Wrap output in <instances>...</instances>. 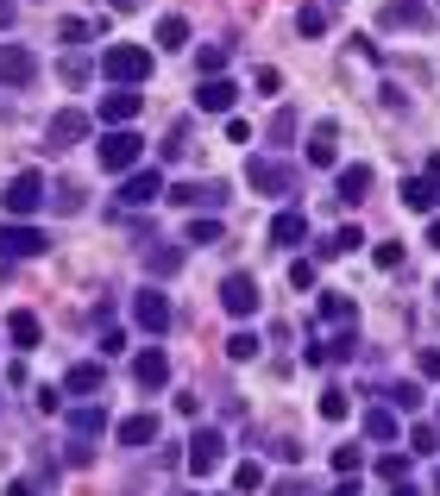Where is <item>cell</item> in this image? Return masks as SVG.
<instances>
[{"instance_id":"obj_52","label":"cell","mask_w":440,"mask_h":496,"mask_svg":"<svg viewBox=\"0 0 440 496\" xmlns=\"http://www.w3.org/2000/svg\"><path fill=\"white\" fill-rule=\"evenodd\" d=\"M13 19H19V0H0V32H6Z\"/></svg>"},{"instance_id":"obj_34","label":"cell","mask_w":440,"mask_h":496,"mask_svg":"<svg viewBox=\"0 0 440 496\" xmlns=\"http://www.w3.org/2000/svg\"><path fill=\"white\" fill-rule=\"evenodd\" d=\"M176 270H183V251H176V246L151 251V276H176Z\"/></svg>"},{"instance_id":"obj_20","label":"cell","mask_w":440,"mask_h":496,"mask_svg":"<svg viewBox=\"0 0 440 496\" xmlns=\"http://www.w3.org/2000/svg\"><path fill=\"white\" fill-rule=\"evenodd\" d=\"M352 321H359L352 295H321L314 302V327H352Z\"/></svg>"},{"instance_id":"obj_58","label":"cell","mask_w":440,"mask_h":496,"mask_svg":"<svg viewBox=\"0 0 440 496\" xmlns=\"http://www.w3.org/2000/svg\"><path fill=\"white\" fill-rule=\"evenodd\" d=\"M428 246H435V251H440V220H435V227H428Z\"/></svg>"},{"instance_id":"obj_44","label":"cell","mask_w":440,"mask_h":496,"mask_svg":"<svg viewBox=\"0 0 440 496\" xmlns=\"http://www.w3.org/2000/svg\"><path fill=\"white\" fill-rule=\"evenodd\" d=\"M290 289H314V257H295L290 264Z\"/></svg>"},{"instance_id":"obj_9","label":"cell","mask_w":440,"mask_h":496,"mask_svg":"<svg viewBox=\"0 0 440 496\" xmlns=\"http://www.w3.org/2000/svg\"><path fill=\"white\" fill-rule=\"evenodd\" d=\"M164 195H170V208H220L233 189L227 182H170Z\"/></svg>"},{"instance_id":"obj_30","label":"cell","mask_w":440,"mask_h":496,"mask_svg":"<svg viewBox=\"0 0 440 496\" xmlns=\"http://www.w3.org/2000/svg\"><path fill=\"white\" fill-rule=\"evenodd\" d=\"M233 491H239V496L265 491V465H258V459H246V465H233Z\"/></svg>"},{"instance_id":"obj_56","label":"cell","mask_w":440,"mask_h":496,"mask_svg":"<svg viewBox=\"0 0 440 496\" xmlns=\"http://www.w3.org/2000/svg\"><path fill=\"white\" fill-rule=\"evenodd\" d=\"M108 6H120V13H139V6H145V0H108Z\"/></svg>"},{"instance_id":"obj_25","label":"cell","mask_w":440,"mask_h":496,"mask_svg":"<svg viewBox=\"0 0 440 496\" xmlns=\"http://www.w3.org/2000/svg\"><path fill=\"white\" fill-rule=\"evenodd\" d=\"M371 195V164H346L340 170V201H365Z\"/></svg>"},{"instance_id":"obj_53","label":"cell","mask_w":440,"mask_h":496,"mask_svg":"<svg viewBox=\"0 0 440 496\" xmlns=\"http://www.w3.org/2000/svg\"><path fill=\"white\" fill-rule=\"evenodd\" d=\"M333 496H359V478H340V484H333Z\"/></svg>"},{"instance_id":"obj_19","label":"cell","mask_w":440,"mask_h":496,"mask_svg":"<svg viewBox=\"0 0 440 496\" xmlns=\"http://www.w3.org/2000/svg\"><path fill=\"white\" fill-rule=\"evenodd\" d=\"M95 70H101V63H89L82 51H63V57H57V82H63V89H89Z\"/></svg>"},{"instance_id":"obj_8","label":"cell","mask_w":440,"mask_h":496,"mask_svg":"<svg viewBox=\"0 0 440 496\" xmlns=\"http://www.w3.org/2000/svg\"><path fill=\"white\" fill-rule=\"evenodd\" d=\"M133 321H139L145 333H170V295H164L157 283H145V289L133 295Z\"/></svg>"},{"instance_id":"obj_7","label":"cell","mask_w":440,"mask_h":496,"mask_svg":"<svg viewBox=\"0 0 440 496\" xmlns=\"http://www.w3.org/2000/svg\"><path fill=\"white\" fill-rule=\"evenodd\" d=\"M220 453H227L220 427H195V440H189V472H195V478H214V472H220Z\"/></svg>"},{"instance_id":"obj_27","label":"cell","mask_w":440,"mask_h":496,"mask_svg":"<svg viewBox=\"0 0 440 496\" xmlns=\"http://www.w3.org/2000/svg\"><path fill=\"white\" fill-rule=\"evenodd\" d=\"M157 44H164V51H183V44H189V19H183V13H164V19H157Z\"/></svg>"},{"instance_id":"obj_55","label":"cell","mask_w":440,"mask_h":496,"mask_svg":"<svg viewBox=\"0 0 440 496\" xmlns=\"http://www.w3.org/2000/svg\"><path fill=\"white\" fill-rule=\"evenodd\" d=\"M428 182H435V189H440V151H435V157H428Z\"/></svg>"},{"instance_id":"obj_46","label":"cell","mask_w":440,"mask_h":496,"mask_svg":"<svg viewBox=\"0 0 440 496\" xmlns=\"http://www.w3.org/2000/svg\"><path fill=\"white\" fill-rule=\"evenodd\" d=\"M57 32H63V44H82V38H89V32H95V25H89V19H63V25H57Z\"/></svg>"},{"instance_id":"obj_37","label":"cell","mask_w":440,"mask_h":496,"mask_svg":"<svg viewBox=\"0 0 440 496\" xmlns=\"http://www.w3.org/2000/svg\"><path fill=\"white\" fill-rule=\"evenodd\" d=\"M384 402H397V408H422V389H416V383H384Z\"/></svg>"},{"instance_id":"obj_4","label":"cell","mask_w":440,"mask_h":496,"mask_svg":"<svg viewBox=\"0 0 440 496\" xmlns=\"http://www.w3.org/2000/svg\"><path fill=\"white\" fill-rule=\"evenodd\" d=\"M378 25L384 32H435V6H422V0H384Z\"/></svg>"},{"instance_id":"obj_22","label":"cell","mask_w":440,"mask_h":496,"mask_svg":"<svg viewBox=\"0 0 440 496\" xmlns=\"http://www.w3.org/2000/svg\"><path fill=\"white\" fill-rule=\"evenodd\" d=\"M6 333H13V346H19V352H32V346L44 340V327H38V314H32V308H13V314H6Z\"/></svg>"},{"instance_id":"obj_38","label":"cell","mask_w":440,"mask_h":496,"mask_svg":"<svg viewBox=\"0 0 440 496\" xmlns=\"http://www.w3.org/2000/svg\"><path fill=\"white\" fill-rule=\"evenodd\" d=\"M409 453H422V459H428V453H440V434L428 427V421H416V434H409Z\"/></svg>"},{"instance_id":"obj_28","label":"cell","mask_w":440,"mask_h":496,"mask_svg":"<svg viewBox=\"0 0 440 496\" xmlns=\"http://www.w3.org/2000/svg\"><path fill=\"white\" fill-rule=\"evenodd\" d=\"M327 25H333L327 6H302V13H295V32H302V38H327Z\"/></svg>"},{"instance_id":"obj_33","label":"cell","mask_w":440,"mask_h":496,"mask_svg":"<svg viewBox=\"0 0 440 496\" xmlns=\"http://www.w3.org/2000/svg\"><path fill=\"white\" fill-rule=\"evenodd\" d=\"M333 472H340V478H359V472H365V453H359V446H333Z\"/></svg>"},{"instance_id":"obj_24","label":"cell","mask_w":440,"mask_h":496,"mask_svg":"<svg viewBox=\"0 0 440 496\" xmlns=\"http://www.w3.org/2000/svg\"><path fill=\"white\" fill-rule=\"evenodd\" d=\"M101 427H108V408H101V402H76V408H70V434L95 440Z\"/></svg>"},{"instance_id":"obj_35","label":"cell","mask_w":440,"mask_h":496,"mask_svg":"<svg viewBox=\"0 0 440 496\" xmlns=\"http://www.w3.org/2000/svg\"><path fill=\"white\" fill-rule=\"evenodd\" d=\"M189 246H220V220H189Z\"/></svg>"},{"instance_id":"obj_3","label":"cell","mask_w":440,"mask_h":496,"mask_svg":"<svg viewBox=\"0 0 440 496\" xmlns=\"http://www.w3.org/2000/svg\"><path fill=\"white\" fill-rule=\"evenodd\" d=\"M0 208H6L13 220H32V214L44 208V176H38V170H19V176H6V189H0Z\"/></svg>"},{"instance_id":"obj_16","label":"cell","mask_w":440,"mask_h":496,"mask_svg":"<svg viewBox=\"0 0 440 496\" xmlns=\"http://www.w3.org/2000/svg\"><path fill=\"white\" fill-rule=\"evenodd\" d=\"M333 145H340V132H333V126L321 120L314 132H308V145H302V157H308L314 170H333V164H340V151H333Z\"/></svg>"},{"instance_id":"obj_41","label":"cell","mask_w":440,"mask_h":496,"mask_svg":"<svg viewBox=\"0 0 440 496\" xmlns=\"http://www.w3.org/2000/svg\"><path fill=\"white\" fill-rule=\"evenodd\" d=\"M295 138V108H277V120H271V145H290Z\"/></svg>"},{"instance_id":"obj_15","label":"cell","mask_w":440,"mask_h":496,"mask_svg":"<svg viewBox=\"0 0 440 496\" xmlns=\"http://www.w3.org/2000/svg\"><path fill=\"white\" fill-rule=\"evenodd\" d=\"M233 101H239V89H233L227 76H208V82L195 89V108H201V114H233Z\"/></svg>"},{"instance_id":"obj_14","label":"cell","mask_w":440,"mask_h":496,"mask_svg":"<svg viewBox=\"0 0 440 496\" xmlns=\"http://www.w3.org/2000/svg\"><path fill=\"white\" fill-rule=\"evenodd\" d=\"M157 195H164V176H157V170H133V176L120 182V201H126V208H151Z\"/></svg>"},{"instance_id":"obj_47","label":"cell","mask_w":440,"mask_h":496,"mask_svg":"<svg viewBox=\"0 0 440 496\" xmlns=\"http://www.w3.org/2000/svg\"><path fill=\"white\" fill-rule=\"evenodd\" d=\"M101 352H108V359H120V352H126V333H120V327H108V333H101Z\"/></svg>"},{"instance_id":"obj_43","label":"cell","mask_w":440,"mask_h":496,"mask_svg":"<svg viewBox=\"0 0 440 496\" xmlns=\"http://www.w3.org/2000/svg\"><path fill=\"white\" fill-rule=\"evenodd\" d=\"M371 257H378V270H403V246H397V239H384Z\"/></svg>"},{"instance_id":"obj_17","label":"cell","mask_w":440,"mask_h":496,"mask_svg":"<svg viewBox=\"0 0 440 496\" xmlns=\"http://www.w3.org/2000/svg\"><path fill=\"white\" fill-rule=\"evenodd\" d=\"M139 114H145V101H139V89H114V95L101 101V120H108V126H133Z\"/></svg>"},{"instance_id":"obj_1","label":"cell","mask_w":440,"mask_h":496,"mask_svg":"<svg viewBox=\"0 0 440 496\" xmlns=\"http://www.w3.org/2000/svg\"><path fill=\"white\" fill-rule=\"evenodd\" d=\"M151 51L145 44H114V51H101V76L114 82V89H139V82H151Z\"/></svg>"},{"instance_id":"obj_49","label":"cell","mask_w":440,"mask_h":496,"mask_svg":"<svg viewBox=\"0 0 440 496\" xmlns=\"http://www.w3.org/2000/svg\"><path fill=\"white\" fill-rule=\"evenodd\" d=\"M378 101H384V108H390V114H403V108H409V101H403V89H397V82H384V95H378Z\"/></svg>"},{"instance_id":"obj_13","label":"cell","mask_w":440,"mask_h":496,"mask_svg":"<svg viewBox=\"0 0 440 496\" xmlns=\"http://www.w3.org/2000/svg\"><path fill=\"white\" fill-rule=\"evenodd\" d=\"M44 138H51L57 151H70V145H82V138H89V114H76V108H63V114H51V126H44Z\"/></svg>"},{"instance_id":"obj_39","label":"cell","mask_w":440,"mask_h":496,"mask_svg":"<svg viewBox=\"0 0 440 496\" xmlns=\"http://www.w3.org/2000/svg\"><path fill=\"white\" fill-rule=\"evenodd\" d=\"M227 57H233V51H220V44H208V51H195V63H201V76H220V70H227Z\"/></svg>"},{"instance_id":"obj_29","label":"cell","mask_w":440,"mask_h":496,"mask_svg":"<svg viewBox=\"0 0 440 496\" xmlns=\"http://www.w3.org/2000/svg\"><path fill=\"white\" fill-rule=\"evenodd\" d=\"M365 434H371L378 446H390V440H397V415H390V408H371V415H365Z\"/></svg>"},{"instance_id":"obj_18","label":"cell","mask_w":440,"mask_h":496,"mask_svg":"<svg viewBox=\"0 0 440 496\" xmlns=\"http://www.w3.org/2000/svg\"><path fill=\"white\" fill-rule=\"evenodd\" d=\"M302 239H308V214H302V208H284V214H271V246H302Z\"/></svg>"},{"instance_id":"obj_45","label":"cell","mask_w":440,"mask_h":496,"mask_svg":"<svg viewBox=\"0 0 440 496\" xmlns=\"http://www.w3.org/2000/svg\"><path fill=\"white\" fill-rule=\"evenodd\" d=\"M57 208L76 214V208H82V182H57Z\"/></svg>"},{"instance_id":"obj_26","label":"cell","mask_w":440,"mask_h":496,"mask_svg":"<svg viewBox=\"0 0 440 496\" xmlns=\"http://www.w3.org/2000/svg\"><path fill=\"white\" fill-rule=\"evenodd\" d=\"M435 201H440V189L428 182V176H409V182H403V208H416V214H435Z\"/></svg>"},{"instance_id":"obj_11","label":"cell","mask_w":440,"mask_h":496,"mask_svg":"<svg viewBox=\"0 0 440 496\" xmlns=\"http://www.w3.org/2000/svg\"><path fill=\"white\" fill-rule=\"evenodd\" d=\"M32 76H38V57H32L25 44H0V82H6V89H25Z\"/></svg>"},{"instance_id":"obj_31","label":"cell","mask_w":440,"mask_h":496,"mask_svg":"<svg viewBox=\"0 0 440 496\" xmlns=\"http://www.w3.org/2000/svg\"><path fill=\"white\" fill-rule=\"evenodd\" d=\"M359 246H365V233H359V227H340V233L321 246V257H346V251H359Z\"/></svg>"},{"instance_id":"obj_23","label":"cell","mask_w":440,"mask_h":496,"mask_svg":"<svg viewBox=\"0 0 440 496\" xmlns=\"http://www.w3.org/2000/svg\"><path fill=\"white\" fill-rule=\"evenodd\" d=\"M151 440H157V415H151V408H139V415L120 421V446H151Z\"/></svg>"},{"instance_id":"obj_2","label":"cell","mask_w":440,"mask_h":496,"mask_svg":"<svg viewBox=\"0 0 440 496\" xmlns=\"http://www.w3.org/2000/svg\"><path fill=\"white\" fill-rule=\"evenodd\" d=\"M95 157H101V170H114V176H133V170H139V157H145V138H139L133 126H114V132L95 145Z\"/></svg>"},{"instance_id":"obj_57","label":"cell","mask_w":440,"mask_h":496,"mask_svg":"<svg viewBox=\"0 0 440 496\" xmlns=\"http://www.w3.org/2000/svg\"><path fill=\"white\" fill-rule=\"evenodd\" d=\"M390 496H422V491H416V484H409V478H403V484H397V491H390Z\"/></svg>"},{"instance_id":"obj_10","label":"cell","mask_w":440,"mask_h":496,"mask_svg":"<svg viewBox=\"0 0 440 496\" xmlns=\"http://www.w3.org/2000/svg\"><path fill=\"white\" fill-rule=\"evenodd\" d=\"M38 251H51V239L38 227H25V220H6L0 227V257H38Z\"/></svg>"},{"instance_id":"obj_48","label":"cell","mask_w":440,"mask_h":496,"mask_svg":"<svg viewBox=\"0 0 440 496\" xmlns=\"http://www.w3.org/2000/svg\"><path fill=\"white\" fill-rule=\"evenodd\" d=\"M352 51H359V57H365V63H384V51H378V44H371V38H365V32H359V38H352Z\"/></svg>"},{"instance_id":"obj_59","label":"cell","mask_w":440,"mask_h":496,"mask_svg":"<svg viewBox=\"0 0 440 496\" xmlns=\"http://www.w3.org/2000/svg\"><path fill=\"white\" fill-rule=\"evenodd\" d=\"M435 491H440V472H435Z\"/></svg>"},{"instance_id":"obj_12","label":"cell","mask_w":440,"mask_h":496,"mask_svg":"<svg viewBox=\"0 0 440 496\" xmlns=\"http://www.w3.org/2000/svg\"><path fill=\"white\" fill-rule=\"evenodd\" d=\"M133 383H139V389H164V383H170V352H157V346L133 352Z\"/></svg>"},{"instance_id":"obj_6","label":"cell","mask_w":440,"mask_h":496,"mask_svg":"<svg viewBox=\"0 0 440 496\" xmlns=\"http://www.w3.org/2000/svg\"><path fill=\"white\" fill-rule=\"evenodd\" d=\"M246 182H252L258 195H290L295 170H290V164H277V157H252V164H246Z\"/></svg>"},{"instance_id":"obj_40","label":"cell","mask_w":440,"mask_h":496,"mask_svg":"<svg viewBox=\"0 0 440 496\" xmlns=\"http://www.w3.org/2000/svg\"><path fill=\"white\" fill-rule=\"evenodd\" d=\"M378 472H384L390 484H403V478H409V453H384V459H378Z\"/></svg>"},{"instance_id":"obj_54","label":"cell","mask_w":440,"mask_h":496,"mask_svg":"<svg viewBox=\"0 0 440 496\" xmlns=\"http://www.w3.org/2000/svg\"><path fill=\"white\" fill-rule=\"evenodd\" d=\"M6 496H38V491H32V484H19V478H13V484H6Z\"/></svg>"},{"instance_id":"obj_50","label":"cell","mask_w":440,"mask_h":496,"mask_svg":"<svg viewBox=\"0 0 440 496\" xmlns=\"http://www.w3.org/2000/svg\"><path fill=\"white\" fill-rule=\"evenodd\" d=\"M271 496H308V484H302V478H277V484H271Z\"/></svg>"},{"instance_id":"obj_5","label":"cell","mask_w":440,"mask_h":496,"mask_svg":"<svg viewBox=\"0 0 440 496\" xmlns=\"http://www.w3.org/2000/svg\"><path fill=\"white\" fill-rule=\"evenodd\" d=\"M220 308H227L233 321H252V314H258V276H246V270L220 276Z\"/></svg>"},{"instance_id":"obj_36","label":"cell","mask_w":440,"mask_h":496,"mask_svg":"<svg viewBox=\"0 0 440 496\" xmlns=\"http://www.w3.org/2000/svg\"><path fill=\"white\" fill-rule=\"evenodd\" d=\"M227 359H233V365H252V359H258V340H252V333H233V340H227Z\"/></svg>"},{"instance_id":"obj_21","label":"cell","mask_w":440,"mask_h":496,"mask_svg":"<svg viewBox=\"0 0 440 496\" xmlns=\"http://www.w3.org/2000/svg\"><path fill=\"white\" fill-rule=\"evenodd\" d=\"M101 383H108V371H101L95 359H82V365H70V371H63V396H95Z\"/></svg>"},{"instance_id":"obj_32","label":"cell","mask_w":440,"mask_h":496,"mask_svg":"<svg viewBox=\"0 0 440 496\" xmlns=\"http://www.w3.org/2000/svg\"><path fill=\"white\" fill-rule=\"evenodd\" d=\"M352 415V396L346 389H321V421H346Z\"/></svg>"},{"instance_id":"obj_51","label":"cell","mask_w":440,"mask_h":496,"mask_svg":"<svg viewBox=\"0 0 440 496\" xmlns=\"http://www.w3.org/2000/svg\"><path fill=\"white\" fill-rule=\"evenodd\" d=\"M416 365H422V377H435V383H440V352H422Z\"/></svg>"},{"instance_id":"obj_42","label":"cell","mask_w":440,"mask_h":496,"mask_svg":"<svg viewBox=\"0 0 440 496\" xmlns=\"http://www.w3.org/2000/svg\"><path fill=\"white\" fill-rule=\"evenodd\" d=\"M63 459H70V465H76V472H82V465H95V440H82V434H76V440H70V453H63Z\"/></svg>"},{"instance_id":"obj_60","label":"cell","mask_w":440,"mask_h":496,"mask_svg":"<svg viewBox=\"0 0 440 496\" xmlns=\"http://www.w3.org/2000/svg\"><path fill=\"white\" fill-rule=\"evenodd\" d=\"M435 295H440V283H435Z\"/></svg>"}]
</instances>
